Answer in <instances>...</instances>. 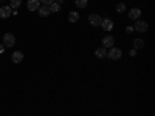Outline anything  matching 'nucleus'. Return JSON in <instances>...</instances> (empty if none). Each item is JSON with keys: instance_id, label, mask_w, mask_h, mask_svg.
Here are the masks:
<instances>
[{"instance_id": "obj_1", "label": "nucleus", "mask_w": 155, "mask_h": 116, "mask_svg": "<svg viewBox=\"0 0 155 116\" xmlns=\"http://www.w3.org/2000/svg\"><path fill=\"white\" fill-rule=\"evenodd\" d=\"M106 57H109V59H112V60H118V59L123 57V51H121L120 48H116V47H112V48L107 51V56H106Z\"/></svg>"}, {"instance_id": "obj_2", "label": "nucleus", "mask_w": 155, "mask_h": 116, "mask_svg": "<svg viewBox=\"0 0 155 116\" xmlns=\"http://www.w3.org/2000/svg\"><path fill=\"white\" fill-rule=\"evenodd\" d=\"M3 47L5 48H11V47H14L16 45V37H14V34H11V33H6V34H3Z\"/></svg>"}, {"instance_id": "obj_3", "label": "nucleus", "mask_w": 155, "mask_h": 116, "mask_svg": "<svg viewBox=\"0 0 155 116\" xmlns=\"http://www.w3.org/2000/svg\"><path fill=\"white\" fill-rule=\"evenodd\" d=\"M147 28H149L147 22H146V20H141V19H138V20L135 22V25H134V30L138 31V33H146Z\"/></svg>"}, {"instance_id": "obj_4", "label": "nucleus", "mask_w": 155, "mask_h": 116, "mask_svg": "<svg viewBox=\"0 0 155 116\" xmlns=\"http://www.w3.org/2000/svg\"><path fill=\"white\" fill-rule=\"evenodd\" d=\"M88 22L92 27H101V23H102V17L99 14H90L88 16Z\"/></svg>"}, {"instance_id": "obj_5", "label": "nucleus", "mask_w": 155, "mask_h": 116, "mask_svg": "<svg viewBox=\"0 0 155 116\" xmlns=\"http://www.w3.org/2000/svg\"><path fill=\"white\" fill-rule=\"evenodd\" d=\"M101 27H102V30L104 31H112L113 30V27H115V23H113V20L112 19H102V23H101Z\"/></svg>"}, {"instance_id": "obj_6", "label": "nucleus", "mask_w": 155, "mask_h": 116, "mask_svg": "<svg viewBox=\"0 0 155 116\" xmlns=\"http://www.w3.org/2000/svg\"><path fill=\"white\" fill-rule=\"evenodd\" d=\"M115 45V39L112 37V36H104V37H102V47H104V48H112Z\"/></svg>"}, {"instance_id": "obj_7", "label": "nucleus", "mask_w": 155, "mask_h": 116, "mask_svg": "<svg viewBox=\"0 0 155 116\" xmlns=\"http://www.w3.org/2000/svg\"><path fill=\"white\" fill-rule=\"evenodd\" d=\"M141 17V9L140 8H132L129 11V19L130 20H138Z\"/></svg>"}, {"instance_id": "obj_8", "label": "nucleus", "mask_w": 155, "mask_h": 116, "mask_svg": "<svg viewBox=\"0 0 155 116\" xmlns=\"http://www.w3.org/2000/svg\"><path fill=\"white\" fill-rule=\"evenodd\" d=\"M12 14V9L9 6H2L0 8V19H8Z\"/></svg>"}, {"instance_id": "obj_9", "label": "nucleus", "mask_w": 155, "mask_h": 116, "mask_svg": "<svg viewBox=\"0 0 155 116\" xmlns=\"http://www.w3.org/2000/svg\"><path fill=\"white\" fill-rule=\"evenodd\" d=\"M37 12H39V16H41V17H48V16L51 14V11H50V6H47V5H42V6H39Z\"/></svg>"}, {"instance_id": "obj_10", "label": "nucleus", "mask_w": 155, "mask_h": 116, "mask_svg": "<svg viewBox=\"0 0 155 116\" xmlns=\"http://www.w3.org/2000/svg\"><path fill=\"white\" fill-rule=\"evenodd\" d=\"M39 6H41V2H39V0H28L27 2V8L30 11H37Z\"/></svg>"}, {"instance_id": "obj_11", "label": "nucleus", "mask_w": 155, "mask_h": 116, "mask_svg": "<svg viewBox=\"0 0 155 116\" xmlns=\"http://www.w3.org/2000/svg\"><path fill=\"white\" fill-rule=\"evenodd\" d=\"M95 56L99 57V59H104V57L107 56V48H104V47L96 48V50H95Z\"/></svg>"}, {"instance_id": "obj_12", "label": "nucleus", "mask_w": 155, "mask_h": 116, "mask_svg": "<svg viewBox=\"0 0 155 116\" xmlns=\"http://www.w3.org/2000/svg\"><path fill=\"white\" fill-rule=\"evenodd\" d=\"M11 59H12V62H14V63H20L23 60V53H22V51H14L12 56H11Z\"/></svg>"}, {"instance_id": "obj_13", "label": "nucleus", "mask_w": 155, "mask_h": 116, "mask_svg": "<svg viewBox=\"0 0 155 116\" xmlns=\"http://www.w3.org/2000/svg\"><path fill=\"white\" fill-rule=\"evenodd\" d=\"M144 48V40L143 39H134V50H141Z\"/></svg>"}, {"instance_id": "obj_14", "label": "nucleus", "mask_w": 155, "mask_h": 116, "mask_svg": "<svg viewBox=\"0 0 155 116\" xmlns=\"http://www.w3.org/2000/svg\"><path fill=\"white\" fill-rule=\"evenodd\" d=\"M78 20H79V12L71 11L70 14H68V22H71V23H76Z\"/></svg>"}, {"instance_id": "obj_15", "label": "nucleus", "mask_w": 155, "mask_h": 116, "mask_svg": "<svg viewBox=\"0 0 155 116\" xmlns=\"http://www.w3.org/2000/svg\"><path fill=\"white\" fill-rule=\"evenodd\" d=\"M22 5V0H9V8L11 9H17Z\"/></svg>"}, {"instance_id": "obj_16", "label": "nucleus", "mask_w": 155, "mask_h": 116, "mask_svg": "<svg viewBox=\"0 0 155 116\" xmlns=\"http://www.w3.org/2000/svg\"><path fill=\"white\" fill-rule=\"evenodd\" d=\"M74 3H76V6L79 9H84L87 6V3H88V0H74Z\"/></svg>"}, {"instance_id": "obj_17", "label": "nucleus", "mask_w": 155, "mask_h": 116, "mask_svg": "<svg viewBox=\"0 0 155 116\" xmlns=\"http://www.w3.org/2000/svg\"><path fill=\"white\" fill-rule=\"evenodd\" d=\"M50 11H51V12H59V11H61V5L56 3V2H53V3L50 5Z\"/></svg>"}, {"instance_id": "obj_18", "label": "nucleus", "mask_w": 155, "mask_h": 116, "mask_svg": "<svg viewBox=\"0 0 155 116\" xmlns=\"http://www.w3.org/2000/svg\"><path fill=\"white\" fill-rule=\"evenodd\" d=\"M126 11V5L124 3H118L116 5V12H124Z\"/></svg>"}, {"instance_id": "obj_19", "label": "nucleus", "mask_w": 155, "mask_h": 116, "mask_svg": "<svg viewBox=\"0 0 155 116\" xmlns=\"http://www.w3.org/2000/svg\"><path fill=\"white\" fill-rule=\"evenodd\" d=\"M39 2H41L42 5H47V6H50L51 3H53V2H54V0H39Z\"/></svg>"}, {"instance_id": "obj_20", "label": "nucleus", "mask_w": 155, "mask_h": 116, "mask_svg": "<svg viewBox=\"0 0 155 116\" xmlns=\"http://www.w3.org/2000/svg\"><path fill=\"white\" fill-rule=\"evenodd\" d=\"M3 51H5V47H3V44H0V54H2Z\"/></svg>"}, {"instance_id": "obj_21", "label": "nucleus", "mask_w": 155, "mask_h": 116, "mask_svg": "<svg viewBox=\"0 0 155 116\" xmlns=\"http://www.w3.org/2000/svg\"><path fill=\"white\" fill-rule=\"evenodd\" d=\"M126 31H127V33H132V31H134V28H132V27H127V28H126Z\"/></svg>"}, {"instance_id": "obj_22", "label": "nucleus", "mask_w": 155, "mask_h": 116, "mask_svg": "<svg viewBox=\"0 0 155 116\" xmlns=\"http://www.w3.org/2000/svg\"><path fill=\"white\" fill-rule=\"evenodd\" d=\"M137 54V50H130V56H135Z\"/></svg>"}, {"instance_id": "obj_23", "label": "nucleus", "mask_w": 155, "mask_h": 116, "mask_svg": "<svg viewBox=\"0 0 155 116\" xmlns=\"http://www.w3.org/2000/svg\"><path fill=\"white\" fill-rule=\"evenodd\" d=\"M54 2H56V3H59V5H61V3H62V2H64V0H54Z\"/></svg>"}, {"instance_id": "obj_24", "label": "nucleus", "mask_w": 155, "mask_h": 116, "mask_svg": "<svg viewBox=\"0 0 155 116\" xmlns=\"http://www.w3.org/2000/svg\"><path fill=\"white\" fill-rule=\"evenodd\" d=\"M0 2H3V0H0Z\"/></svg>"}]
</instances>
